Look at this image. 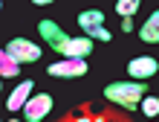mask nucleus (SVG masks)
<instances>
[{"mask_svg":"<svg viewBox=\"0 0 159 122\" xmlns=\"http://www.w3.org/2000/svg\"><path fill=\"white\" fill-rule=\"evenodd\" d=\"M38 32L43 35V41L49 44L52 50H58V52H61L64 46L70 44V38H67V35L61 32V26L55 23V21H41V23H38Z\"/></svg>","mask_w":159,"mask_h":122,"instance_id":"5","label":"nucleus"},{"mask_svg":"<svg viewBox=\"0 0 159 122\" xmlns=\"http://www.w3.org/2000/svg\"><path fill=\"white\" fill-rule=\"evenodd\" d=\"M75 122H104V119H87V116H81V119H75Z\"/></svg>","mask_w":159,"mask_h":122,"instance_id":"16","label":"nucleus"},{"mask_svg":"<svg viewBox=\"0 0 159 122\" xmlns=\"http://www.w3.org/2000/svg\"><path fill=\"white\" fill-rule=\"evenodd\" d=\"M6 52L12 55L17 64H32V61H38V58H41V46H38V44H32V41H26V38L9 41V44H6Z\"/></svg>","mask_w":159,"mask_h":122,"instance_id":"2","label":"nucleus"},{"mask_svg":"<svg viewBox=\"0 0 159 122\" xmlns=\"http://www.w3.org/2000/svg\"><path fill=\"white\" fill-rule=\"evenodd\" d=\"M29 93H32V81L26 79V81H20V87H17L12 96H9L6 108H9V110H20V108H26V102H29Z\"/></svg>","mask_w":159,"mask_h":122,"instance_id":"8","label":"nucleus"},{"mask_svg":"<svg viewBox=\"0 0 159 122\" xmlns=\"http://www.w3.org/2000/svg\"><path fill=\"white\" fill-rule=\"evenodd\" d=\"M145 84L142 81H116V84H110V87L104 90V96L110 102H119L121 108H127V110H136V105L145 99Z\"/></svg>","mask_w":159,"mask_h":122,"instance_id":"1","label":"nucleus"},{"mask_svg":"<svg viewBox=\"0 0 159 122\" xmlns=\"http://www.w3.org/2000/svg\"><path fill=\"white\" fill-rule=\"evenodd\" d=\"M101 21H104V12H98V9H90V12H81V15H78V26H81L84 32L98 29Z\"/></svg>","mask_w":159,"mask_h":122,"instance_id":"10","label":"nucleus"},{"mask_svg":"<svg viewBox=\"0 0 159 122\" xmlns=\"http://www.w3.org/2000/svg\"><path fill=\"white\" fill-rule=\"evenodd\" d=\"M87 38L93 41V38H98V41H110V32L104 29V26H98V29H90L87 32Z\"/></svg>","mask_w":159,"mask_h":122,"instance_id":"14","label":"nucleus"},{"mask_svg":"<svg viewBox=\"0 0 159 122\" xmlns=\"http://www.w3.org/2000/svg\"><path fill=\"white\" fill-rule=\"evenodd\" d=\"M90 50H93V41H90V38H70V44L61 50V55H64V58L84 61V58L90 55Z\"/></svg>","mask_w":159,"mask_h":122,"instance_id":"7","label":"nucleus"},{"mask_svg":"<svg viewBox=\"0 0 159 122\" xmlns=\"http://www.w3.org/2000/svg\"><path fill=\"white\" fill-rule=\"evenodd\" d=\"M156 70H159V61L151 58V55H139L127 64V73L133 79H151V76H156Z\"/></svg>","mask_w":159,"mask_h":122,"instance_id":"6","label":"nucleus"},{"mask_svg":"<svg viewBox=\"0 0 159 122\" xmlns=\"http://www.w3.org/2000/svg\"><path fill=\"white\" fill-rule=\"evenodd\" d=\"M139 38L145 44H159V9L145 21V26L139 29Z\"/></svg>","mask_w":159,"mask_h":122,"instance_id":"9","label":"nucleus"},{"mask_svg":"<svg viewBox=\"0 0 159 122\" xmlns=\"http://www.w3.org/2000/svg\"><path fill=\"white\" fill-rule=\"evenodd\" d=\"M12 122H15V119H12Z\"/></svg>","mask_w":159,"mask_h":122,"instance_id":"17","label":"nucleus"},{"mask_svg":"<svg viewBox=\"0 0 159 122\" xmlns=\"http://www.w3.org/2000/svg\"><path fill=\"white\" fill-rule=\"evenodd\" d=\"M142 110H145V116H156L159 114V99L156 96H145L142 99Z\"/></svg>","mask_w":159,"mask_h":122,"instance_id":"13","label":"nucleus"},{"mask_svg":"<svg viewBox=\"0 0 159 122\" xmlns=\"http://www.w3.org/2000/svg\"><path fill=\"white\" fill-rule=\"evenodd\" d=\"M87 73V61H75V58H64L58 64H49V76L58 79H78Z\"/></svg>","mask_w":159,"mask_h":122,"instance_id":"4","label":"nucleus"},{"mask_svg":"<svg viewBox=\"0 0 159 122\" xmlns=\"http://www.w3.org/2000/svg\"><path fill=\"white\" fill-rule=\"evenodd\" d=\"M116 12L121 17H130L133 12H139V0H119V3H116Z\"/></svg>","mask_w":159,"mask_h":122,"instance_id":"12","label":"nucleus"},{"mask_svg":"<svg viewBox=\"0 0 159 122\" xmlns=\"http://www.w3.org/2000/svg\"><path fill=\"white\" fill-rule=\"evenodd\" d=\"M121 29H125V32H133V23H130V17H125V21H121Z\"/></svg>","mask_w":159,"mask_h":122,"instance_id":"15","label":"nucleus"},{"mask_svg":"<svg viewBox=\"0 0 159 122\" xmlns=\"http://www.w3.org/2000/svg\"><path fill=\"white\" fill-rule=\"evenodd\" d=\"M49 110H52V96L49 93H41V96H32L29 102H26L23 116H26V122H41Z\"/></svg>","mask_w":159,"mask_h":122,"instance_id":"3","label":"nucleus"},{"mask_svg":"<svg viewBox=\"0 0 159 122\" xmlns=\"http://www.w3.org/2000/svg\"><path fill=\"white\" fill-rule=\"evenodd\" d=\"M17 73H20V64L3 50V52H0V76H3V79H15Z\"/></svg>","mask_w":159,"mask_h":122,"instance_id":"11","label":"nucleus"}]
</instances>
